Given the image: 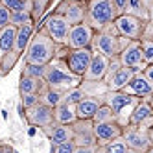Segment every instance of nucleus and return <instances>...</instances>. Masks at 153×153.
<instances>
[{"instance_id":"11","label":"nucleus","mask_w":153,"mask_h":153,"mask_svg":"<svg viewBox=\"0 0 153 153\" xmlns=\"http://www.w3.org/2000/svg\"><path fill=\"white\" fill-rule=\"evenodd\" d=\"M53 13L63 15L65 19L68 20L70 26L83 24V22H87V2L68 4V2H65V0H61V2L53 7Z\"/></svg>"},{"instance_id":"3","label":"nucleus","mask_w":153,"mask_h":153,"mask_svg":"<svg viewBox=\"0 0 153 153\" xmlns=\"http://www.w3.org/2000/svg\"><path fill=\"white\" fill-rule=\"evenodd\" d=\"M120 17L113 0H89L87 2V24L94 31H102L109 24H113Z\"/></svg>"},{"instance_id":"42","label":"nucleus","mask_w":153,"mask_h":153,"mask_svg":"<svg viewBox=\"0 0 153 153\" xmlns=\"http://www.w3.org/2000/svg\"><path fill=\"white\" fill-rule=\"evenodd\" d=\"M65 2H68V4H79V2H89V0H65Z\"/></svg>"},{"instance_id":"47","label":"nucleus","mask_w":153,"mask_h":153,"mask_svg":"<svg viewBox=\"0 0 153 153\" xmlns=\"http://www.w3.org/2000/svg\"><path fill=\"white\" fill-rule=\"evenodd\" d=\"M151 129H153V126H151Z\"/></svg>"},{"instance_id":"7","label":"nucleus","mask_w":153,"mask_h":153,"mask_svg":"<svg viewBox=\"0 0 153 153\" xmlns=\"http://www.w3.org/2000/svg\"><path fill=\"white\" fill-rule=\"evenodd\" d=\"M42 30L46 31V35L57 42V45H67V39H68V33H70V24L68 20L65 19L63 15H57V13H52L50 17H46L45 24L41 26Z\"/></svg>"},{"instance_id":"24","label":"nucleus","mask_w":153,"mask_h":153,"mask_svg":"<svg viewBox=\"0 0 153 153\" xmlns=\"http://www.w3.org/2000/svg\"><path fill=\"white\" fill-rule=\"evenodd\" d=\"M46 83L45 79H37V78H28V76H20V81H19V94L24 96V94H41L42 91L46 89Z\"/></svg>"},{"instance_id":"9","label":"nucleus","mask_w":153,"mask_h":153,"mask_svg":"<svg viewBox=\"0 0 153 153\" xmlns=\"http://www.w3.org/2000/svg\"><path fill=\"white\" fill-rule=\"evenodd\" d=\"M24 118H26V122L30 126L39 127L41 131H45L46 127L56 124V120H53V109L45 105V103H39L35 107H31V109H26Z\"/></svg>"},{"instance_id":"31","label":"nucleus","mask_w":153,"mask_h":153,"mask_svg":"<svg viewBox=\"0 0 153 153\" xmlns=\"http://www.w3.org/2000/svg\"><path fill=\"white\" fill-rule=\"evenodd\" d=\"M140 45H142V53H144V63L153 65V41L140 39Z\"/></svg>"},{"instance_id":"6","label":"nucleus","mask_w":153,"mask_h":153,"mask_svg":"<svg viewBox=\"0 0 153 153\" xmlns=\"http://www.w3.org/2000/svg\"><path fill=\"white\" fill-rule=\"evenodd\" d=\"M114 26L118 28V31H120L122 37H127L131 41H140L142 37H144V31H146L148 22L142 20V19H138V17L124 13V15H120L114 20Z\"/></svg>"},{"instance_id":"12","label":"nucleus","mask_w":153,"mask_h":153,"mask_svg":"<svg viewBox=\"0 0 153 153\" xmlns=\"http://www.w3.org/2000/svg\"><path fill=\"white\" fill-rule=\"evenodd\" d=\"M124 140L127 142V148L129 149H135L140 153H146L151 148V142H149V135L146 129L137 127V126H127L124 127V133H122Z\"/></svg>"},{"instance_id":"25","label":"nucleus","mask_w":153,"mask_h":153,"mask_svg":"<svg viewBox=\"0 0 153 153\" xmlns=\"http://www.w3.org/2000/svg\"><path fill=\"white\" fill-rule=\"evenodd\" d=\"M63 96L65 92L63 91H57V89H50V87H46L45 91L41 92V103H45L52 109H56L57 105L63 103Z\"/></svg>"},{"instance_id":"46","label":"nucleus","mask_w":153,"mask_h":153,"mask_svg":"<svg viewBox=\"0 0 153 153\" xmlns=\"http://www.w3.org/2000/svg\"><path fill=\"white\" fill-rule=\"evenodd\" d=\"M146 153H153V146H151V148H149V149H148Z\"/></svg>"},{"instance_id":"38","label":"nucleus","mask_w":153,"mask_h":153,"mask_svg":"<svg viewBox=\"0 0 153 153\" xmlns=\"http://www.w3.org/2000/svg\"><path fill=\"white\" fill-rule=\"evenodd\" d=\"M142 39H149V41H153V22H148L146 31H144V37H142Z\"/></svg>"},{"instance_id":"1","label":"nucleus","mask_w":153,"mask_h":153,"mask_svg":"<svg viewBox=\"0 0 153 153\" xmlns=\"http://www.w3.org/2000/svg\"><path fill=\"white\" fill-rule=\"evenodd\" d=\"M57 42H53L46 31L42 28H37L33 39H31L30 46L24 53V65H41V67H48V65L56 59L57 52Z\"/></svg>"},{"instance_id":"18","label":"nucleus","mask_w":153,"mask_h":153,"mask_svg":"<svg viewBox=\"0 0 153 153\" xmlns=\"http://www.w3.org/2000/svg\"><path fill=\"white\" fill-rule=\"evenodd\" d=\"M129 126H137V127H142L146 131L151 129V126H153V109H151L148 100H142L137 105V109L133 111V114L129 118Z\"/></svg>"},{"instance_id":"2","label":"nucleus","mask_w":153,"mask_h":153,"mask_svg":"<svg viewBox=\"0 0 153 153\" xmlns=\"http://www.w3.org/2000/svg\"><path fill=\"white\" fill-rule=\"evenodd\" d=\"M45 83L50 89H57L67 92L70 89H76L83 83V78L76 76L68 70V65L65 59H53L48 67H46V76H45Z\"/></svg>"},{"instance_id":"26","label":"nucleus","mask_w":153,"mask_h":153,"mask_svg":"<svg viewBox=\"0 0 153 153\" xmlns=\"http://www.w3.org/2000/svg\"><path fill=\"white\" fill-rule=\"evenodd\" d=\"M81 89L87 92V96H98V98H103L109 92V87L105 85V81H85L79 85Z\"/></svg>"},{"instance_id":"4","label":"nucleus","mask_w":153,"mask_h":153,"mask_svg":"<svg viewBox=\"0 0 153 153\" xmlns=\"http://www.w3.org/2000/svg\"><path fill=\"white\" fill-rule=\"evenodd\" d=\"M140 102H142L140 98L126 94L122 91H109L103 96V103L113 109V113L116 116V122L122 127L129 126V118H131V114H133V111L137 109V105Z\"/></svg>"},{"instance_id":"22","label":"nucleus","mask_w":153,"mask_h":153,"mask_svg":"<svg viewBox=\"0 0 153 153\" xmlns=\"http://www.w3.org/2000/svg\"><path fill=\"white\" fill-rule=\"evenodd\" d=\"M53 120L59 126H72L78 122V114H76V107L68 103H61L53 109Z\"/></svg>"},{"instance_id":"19","label":"nucleus","mask_w":153,"mask_h":153,"mask_svg":"<svg viewBox=\"0 0 153 153\" xmlns=\"http://www.w3.org/2000/svg\"><path fill=\"white\" fill-rule=\"evenodd\" d=\"M52 146H59L65 144V142H74V129L72 126H59V124H53L50 127H46L42 131Z\"/></svg>"},{"instance_id":"39","label":"nucleus","mask_w":153,"mask_h":153,"mask_svg":"<svg viewBox=\"0 0 153 153\" xmlns=\"http://www.w3.org/2000/svg\"><path fill=\"white\" fill-rule=\"evenodd\" d=\"M146 76V78L149 79V83H153V65H148V67L144 68V72H142Z\"/></svg>"},{"instance_id":"29","label":"nucleus","mask_w":153,"mask_h":153,"mask_svg":"<svg viewBox=\"0 0 153 153\" xmlns=\"http://www.w3.org/2000/svg\"><path fill=\"white\" fill-rule=\"evenodd\" d=\"M92 122L94 124H105V122H116V116H114V113H113V109L109 107V105H102L100 109H98V113L94 114V118H92Z\"/></svg>"},{"instance_id":"41","label":"nucleus","mask_w":153,"mask_h":153,"mask_svg":"<svg viewBox=\"0 0 153 153\" xmlns=\"http://www.w3.org/2000/svg\"><path fill=\"white\" fill-rule=\"evenodd\" d=\"M142 2H144V6L148 7V11H149V9L153 7V0H142Z\"/></svg>"},{"instance_id":"15","label":"nucleus","mask_w":153,"mask_h":153,"mask_svg":"<svg viewBox=\"0 0 153 153\" xmlns=\"http://www.w3.org/2000/svg\"><path fill=\"white\" fill-rule=\"evenodd\" d=\"M124 133V127L118 122H105V124H94V137L98 146H105L109 142L120 138Z\"/></svg>"},{"instance_id":"40","label":"nucleus","mask_w":153,"mask_h":153,"mask_svg":"<svg viewBox=\"0 0 153 153\" xmlns=\"http://www.w3.org/2000/svg\"><path fill=\"white\" fill-rule=\"evenodd\" d=\"M2 153H17L13 146H9V144H2Z\"/></svg>"},{"instance_id":"45","label":"nucleus","mask_w":153,"mask_h":153,"mask_svg":"<svg viewBox=\"0 0 153 153\" xmlns=\"http://www.w3.org/2000/svg\"><path fill=\"white\" fill-rule=\"evenodd\" d=\"M127 153H140V151H135V149H127Z\"/></svg>"},{"instance_id":"16","label":"nucleus","mask_w":153,"mask_h":153,"mask_svg":"<svg viewBox=\"0 0 153 153\" xmlns=\"http://www.w3.org/2000/svg\"><path fill=\"white\" fill-rule=\"evenodd\" d=\"M109 63H111V59H109V57H105V56H102V53L94 52L92 61H91V67H89V70L85 72L83 79L85 81H103L105 76H107V72H109Z\"/></svg>"},{"instance_id":"32","label":"nucleus","mask_w":153,"mask_h":153,"mask_svg":"<svg viewBox=\"0 0 153 153\" xmlns=\"http://www.w3.org/2000/svg\"><path fill=\"white\" fill-rule=\"evenodd\" d=\"M39 103H41V94H24V96H20V105L24 107V111L39 105Z\"/></svg>"},{"instance_id":"17","label":"nucleus","mask_w":153,"mask_h":153,"mask_svg":"<svg viewBox=\"0 0 153 153\" xmlns=\"http://www.w3.org/2000/svg\"><path fill=\"white\" fill-rule=\"evenodd\" d=\"M122 92L137 96V98H140V100H149V98L153 96V83H149V79L146 78V76L142 72H138L133 78V81H131Z\"/></svg>"},{"instance_id":"20","label":"nucleus","mask_w":153,"mask_h":153,"mask_svg":"<svg viewBox=\"0 0 153 153\" xmlns=\"http://www.w3.org/2000/svg\"><path fill=\"white\" fill-rule=\"evenodd\" d=\"M138 72H142L140 68H129V67H122L114 76L109 81H105V85L109 87V91H124L126 87L133 81V78L138 74Z\"/></svg>"},{"instance_id":"37","label":"nucleus","mask_w":153,"mask_h":153,"mask_svg":"<svg viewBox=\"0 0 153 153\" xmlns=\"http://www.w3.org/2000/svg\"><path fill=\"white\" fill-rule=\"evenodd\" d=\"M98 151V146H92V148H85V146H76L74 153H96Z\"/></svg>"},{"instance_id":"13","label":"nucleus","mask_w":153,"mask_h":153,"mask_svg":"<svg viewBox=\"0 0 153 153\" xmlns=\"http://www.w3.org/2000/svg\"><path fill=\"white\" fill-rule=\"evenodd\" d=\"M72 129H74V144L76 146H85V148L98 146L96 137H94L92 120H78V122L72 124Z\"/></svg>"},{"instance_id":"34","label":"nucleus","mask_w":153,"mask_h":153,"mask_svg":"<svg viewBox=\"0 0 153 153\" xmlns=\"http://www.w3.org/2000/svg\"><path fill=\"white\" fill-rule=\"evenodd\" d=\"M74 149H76L74 142H65V144H59V146H52L50 153H74Z\"/></svg>"},{"instance_id":"21","label":"nucleus","mask_w":153,"mask_h":153,"mask_svg":"<svg viewBox=\"0 0 153 153\" xmlns=\"http://www.w3.org/2000/svg\"><path fill=\"white\" fill-rule=\"evenodd\" d=\"M103 105V98L98 96H87L81 103L76 105V114L78 120H92L94 114L98 113V109Z\"/></svg>"},{"instance_id":"44","label":"nucleus","mask_w":153,"mask_h":153,"mask_svg":"<svg viewBox=\"0 0 153 153\" xmlns=\"http://www.w3.org/2000/svg\"><path fill=\"white\" fill-rule=\"evenodd\" d=\"M148 102H149V105H151V109H153V96L149 98V100H148Z\"/></svg>"},{"instance_id":"27","label":"nucleus","mask_w":153,"mask_h":153,"mask_svg":"<svg viewBox=\"0 0 153 153\" xmlns=\"http://www.w3.org/2000/svg\"><path fill=\"white\" fill-rule=\"evenodd\" d=\"M85 98H87V92L81 89V87H76V89H70V91L65 92L63 103H68V105H74V107H76L78 103H81Z\"/></svg>"},{"instance_id":"43","label":"nucleus","mask_w":153,"mask_h":153,"mask_svg":"<svg viewBox=\"0 0 153 153\" xmlns=\"http://www.w3.org/2000/svg\"><path fill=\"white\" fill-rule=\"evenodd\" d=\"M149 22H153V7L149 9Z\"/></svg>"},{"instance_id":"36","label":"nucleus","mask_w":153,"mask_h":153,"mask_svg":"<svg viewBox=\"0 0 153 153\" xmlns=\"http://www.w3.org/2000/svg\"><path fill=\"white\" fill-rule=\"evenodd\" d=\"M0 4H2V6H6L7 9H9V11H13V9L20 4V0H0Z\"/></svg>"},{"instance_id":"35","label":"nucleus","mask_w":153,"mask_h":153,"mask_svg":"<svg viewBox=\"0 0 153 153\" xmlns=\"http://www.w3.org/2000/svg\"><path fill=\"white\" fill-rule=\"evenodd\" d=\"M113 4H114V7L118 9V13H120V15H124V13L127 11V4H129V0H113Z\"/></svg>"},{"instance_id":"5","label":"nucleus","mask_w":153,"mask_h":153,"mask_svg":"<svg viewBox=\"0 0 153 153\" xmlns=\"http://www.w3.org/2000/svg\"><path fill=\"white\" fill-rule=\"evenodd\" d=\"M129 45H131V39H127V37L107 33V31H96L91 48H92V52H98L102 56L113 59V57H118Z\"/></svg>"},{"instance_id":"33","label":"nucleus","mask_w":153,"mask_h":153,"mask_svg":"<svg viewBox=\"0 0 153 153\" xmlns=\"http://www.w3.org/2000/svg\"><path fill=\"white\" fill-rule=\"evenodd\" d=\"M9 24H11V11L0 4V31H2L4 28H7Z\"/></svg>"},{"instance_id":"30","label":"nucleus","mask_w":153,"mask_h":153,"mask_svg":"<svg viewBox=\"0 0 153 153\" xmlns=\"http://www.w3.org/2000/svg\"><path fill=\"white\" fill-rule=\"evenodd\" d=\"M20 76H28V78L45 79V76H46V67H41V65H24L22 74H20Z\"/></svg>"},{"instance_id":"14","label":"nucleus","mask_w":153,"mask_h":153,"mask_svg":"<svg viewBox=\"0 0 153 153\" xmlns=\"http://www.w3.org/2000/svg\"><path fill=\"white\" fill-rule=\"evenodd\" d=\"M120 61H122L124 67L129 68H140L144 72V68L148 65L144 63V53H142V45L140 41H131V45L120 53Z\"/></svg>"},{"instance_id":"8","label":"nucleus","mask_w":153,"mask_h":153,"mask_svg":"<svg viewBox=\"0 0 153 153\" xmlns=\"http://www.w3.org/2000/svg\"><path fill=\"white\" fill-rule=\"evenodd\" d=\"M96 31L87 24H76L70 28V33L67 39V46L70 50H79V48H91L92 46V41H94Z\"/></svg>"},{"instance_id":"28","label":"nucleus","mask_w":153,"mask_h":153,"mask_svg":"<svg viewBox=\"0 0 153 153\" xmlns=\"http://www.w3.org/2000/svg\"><path fill=\"white\" fill-rule=\"evenodd\" d=\"M11 24L15 28H22L28 24H35L33 22V15L31 11H11Z\"/></svg>"},{"instance_id":"10","label":"nucleus","mask_w":153,"mask_h":153,"mask_svg":"<svg viewBox=\"0 0 153 153\" xmlns=\"http://www.w3.org/2000/svg\"><path fill=\"white\" fill-rule=\"evenodd\" d=\"M94 52L92 48H79V50H70V53L67 56V65H68V70L76 76L83 78L85 72L89 70L91 67V61H92Z\"/></svg>"},{"instance_id":"23","label":"nucleus","mask_w":153,"mask_h":153,"mask_svg":"<svg viewBox=\"0 0 153 153\" xmlns=\"http://www.w3.org/2000/svg\"><path fill=\"white\" fill-rule=\"evenodd\" d=\"M17 30L13 24H9L7 28H4L0 31V61H4V57L15 46V39H17Z\"/></svg>"}]
</instances>
